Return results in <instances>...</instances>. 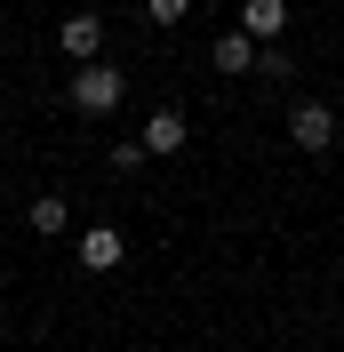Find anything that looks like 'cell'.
<instances>
[{
    "instance_id": "obj_8",
    "label": "cell",
    "mask_w": 344,
    "mask_h": 352,
    "mask_svg": "<svg viewBox=\"0 0 344 352\" xmlns=\"http://www.w3.org/2000/svg\"><path fill=\"white\" fill-rule=\"evenodd\" d=\"M24 224H32L41 241H56V232H72V200H65V192H32V208H24Z\"/></svg>"
},
{
    "instance_id": "obj_11",
    "label": "cell",
    "mask_w": 344,
    "mask_h": 352,
    "mask_svg": "<svg viewBox=\"0 0 344 352\" xmlns=\"http://www.w3.org/2000/svg\"><path fill=\"white\" fill-rule=\"evenodd\" d=\"M144 16H152V24H184V16H193V0H144Z\"/></svg>"
},
{
    "instance_id": "obj_3",
    "label": "cell",
    "mask_w": 344,
    "mask_h": 352,
    "mask_svg": "<svg viewBox=\"0 0 344 352\" xmlns=\"http://www.w3.org/2000/svg\"><path fill=\"white\" fill-rule=\"evenodd\" d=\"M56 48H65L72 65H105V16H96V8L65 16V24H56Z\"/></svg>"
},
{
    "instance_id": "obj_12",
    "label": "cell",
    "mask_w": 344,
    "mask_h": 352,
    "mask_svg": "<svg viewBox=\"0 0 344 352\" xmlns=\"http://www.w3.org/2000/svg\"><path fill=\"white\" fill-rule=\"evenodd\" d=\"M48 352H65V344H48Z\"/></svg>"
},
{
    "instance_id": "obj_6",
    "label": "cell",
    "mask_w": 344,
    "mask_h": 352,
    "mask_svg": "<svg viewBox=\"0 0 344 352\" xmlns=\"http://www.w3.org/2000/svg\"><path fill=\"white\" fill-rule=\"evenodd\" d=\"M240 32L257 48H280V32H288V0H240Z\"/></svg>"
},
{
    "instance_id": "obj_9",
    "label": "cell",
    "mask_w": 344,
    "mask_h": 352,
    "mask_svg": "<svg viewBox=\"0 0 344 352\" xmlns=\"http://www.w3.org/2000/svg\"><path fill=\"white\" fill-rule=\"evenodd\" d=\"M257 80H297V56H288V48H264V56H257Z\"/></svg>"
},
{
    "instance_id": "obj_2",
    "label": "cell",
    "mask_w": 344,
    "mask_h": 352,
    "mask_svg": "<svg viewBox=\"0 0 344 352\" xmlns=\"http://www.w3.org/2000/svg\"><path fill=\"white\" fill-rule=\"evenodd\" d=\"M288 144H297V153H336V104L297 96V104H288Z\"/></svg>"
},
{
    "instance_id": "obj_7",
    "label": "cell",
    "mask_w": 344,
    "mask_h": 352,
    "mask_svg": "<svg viewBox=\"0 0 344 352\" xmlns=\"http://www.w3.org/2000/svg\"><path fill=\"white\" fill-rule=\"evenodd\" d=\"M257 56H264V48L248 41L240 24H233V32H216V72H224V80H240V72H257Z\"/></svg>"
},
{
    "instance_id": "obj_5",
    "label": "cell",
    "mask_w": 344,
    "mask_h": 352,
    "mask_svg": "<svg viewBox=\"0 0 344 352\" xmlns=\"http://www.w3.org/2000/svg\"><path fill=\"white\" fill-rule=\"evenodd\" d=\"M136 136H144V153H152V160H169V153H184V136H193V120H184L176 104H152V120H144Z\"/></svg>"
},
{
    "instance_id": "obj_1",
    "label": "cell",
    "mask_w": 344,
    "mask_h": 352,
    "mask_svg": "<svg viewBox=\"0 0 344 352\" xmlns=\"http://www.w3.org/2000/svg\"><path fill=\"white\" fill-rule=\"evenodd\" d=\"M120 65H72V80H65V96H72V112L80 120H105L112 104H120Z\"/></svg>"
},
{
    "instance_id": "obj_10",
    "label": "cell",
    "mask_w": 344,
    "mask_h": 352,
    "mask_svg": "<svg viewBox=\"0 0 344 352\" xmlns=\"http://www.w3.org/2000/svg\"><path fill=\"white\" fill-rule=\"evenodd\" d=\"M144 160H152V153H144V136H129V144H112V168H120V176H136Z\"/></svg>"
},
{
    "instance_id": "obj_4",
    "label": "cell",
    "mask_w": 344,
    "mask_h": 352,
    "mask_svg": "<svg viewBox=\"0 0 344 352\" xmlns=\"http://www.w3.org/2000/svg\"><path fill=\"white\" fill-rule=\"evenodd\" d=\"M72 256H80V272H120V256H129V232H120V224H88L80 241H72Z\"/></svg>"
}]
</instances>
